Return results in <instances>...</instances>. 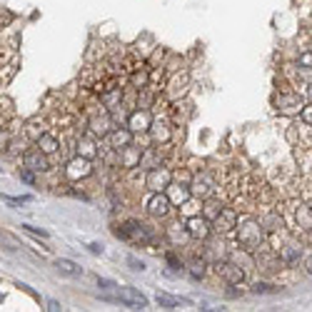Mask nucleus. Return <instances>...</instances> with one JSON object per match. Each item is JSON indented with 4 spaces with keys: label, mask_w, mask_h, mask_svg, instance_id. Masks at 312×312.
Segmentation results:
<instances>
[{
    "label": "nucleus",
    "mask_w": 312,
    "mask_h": 312,
    "mask_svg": "<svg viewBox=\"0 0 312 312\" xmlns=\"http://www.w3.org/2000/svg\"><path fill=\"white\" fill-rule=\"evenodd\" d=\"M103 300L107 302H120L125 307H132V310H145L147 307V297L142 292H137L135 287H120L117 285V292L115 295H103Z\"/></svg>",
    "instance_id": "nucleus-1"
},
{
    "label": "nucleus",
    "mask_w": 312,
    "mask_h": 312,
    "mask_svg": "<svg viewBox=\"0 0 312 312\" xmlns=\"http://www.w3.org/2000/svg\"><path fill=\"white\" fill-rule=\"evenodd\" d=\"M237 240L245 250H257L262 245V227L257 220H245L240 225V232H237Z\"/></svg>",
    "instance_id": "nucleus-2"
},
{
    "label": "nucleus",
    "mask_w": 312,
    "mask_h": 312,
    "mask_svg": "<svg viewBox=\"0 0 312 312\" xmlns=\"http://www.w3.org/2000/svg\"><path fill=\"white\" fill-rule=\"evenodd\" d=\"M217 232H230L232 227H237V212L230 210V208H222L215 217V225H212Z\"/></svg>",
    "instance_id": "nucleus-3"
},
{
    "label": "nucleus",
    "mask_w": 312,
    "mask_h": 312,
    "mask_svg": "<svg viewBox=\"0 0 312 312\" xmlns=\"http://www.w3.org/2000/svg\"><path fill=\"white\" fill-rule=\"evenodd\" d=\"M147 210H150V215H155V217H165V215L170 212V198L155 193V195L147 200Z\"/></svg>",
    "instance_id": "nucleus-4"
},
{
    "label": "nucleus",
    "mask_w": 312,
    "mask_h": 312,
    "mask_svg": "<svg viewBox=\"0 0 312 312\" xmlns=\"http://www.w3.org/2000/svg\"><path fill=\"white\" fill-rule=\"evenodd\" d=\"M170 180H173V175H170L168 170H150V175H147V188H152L155 193H160L163 188H170Z\"/></svg>",
    "instance_id": "nucleus-5"
},
{
    "label": "nucleus",
    "mask_w": 312,
    "mask_h": 312,
    "mask_svg": "<svg viewBox=\"0 0 312 312\" xmlns=\"http://www.w3.org/2000/svg\"><path fill=\"white\" fill-rule=\"evenodd\" d=\"M188 232H190V237H208L210 235V222H208V217H190L188 220Z\"/></svg>",
    "instance_id": "nucleus-6"
},
{
    "label": "nucleus",
    "mask_w": 312,
    "mask_h": 312,
    "mask_svg": "<svg viewBox=\"0 0 312 312\" xmlns=\"http://www.w3.org/2000/svg\"><path fill=\"white\" fill-rule=\"evenodd\" d=\"M25 168H30V170H48V168H50L48 160H45V152H43L40 147L25 152Z\"/></svg>",
    "instance_id": "nucleus-7"
},
{
    "label": "nucleus",
    "mask_w": 312,
    "mask_h": 312,
    "mask_svg": "<svg viewBox=\"0 0 312 312\" xmlns=\"http://www.w3.org/2000/svg\"><path fill=\"white\" fill-rule=\"evenodd\" d=\"M88 175H90V160L88 158H83V160L78 158L68 165V178L75 180V178H88Z\"/></svg>",
    "instance_id": "nucleus-8"
},
{
    "label": "nucleus",
    "mask_w": 312,
    "mask_h": 312,
    "mask_svg": "<svg viewBox=\"0 0 312 312\" xmlns=\"http://www.w3.org/2000/svg\"><path fill=\"white\" fill-rule=\"evenodd\" d=\"M217 275H222L230 285H235V282L242 280V270H240L237 265H232V262H222V265H217Z\"/></svg>",
    "instance_id": "nucleus-9"
},
{
    "label": "nucleus",
    "mask_w": 312,
    "mask_h": 312,
    "mask_svg": "<svg viewBox=\"0 0 312 312\" xmlns=\"http://www.w3.org/2000/svg\"><path fill=\"white\" fill-rule=\"evenodd\" d=\"M300 255H302V247L295 245V242H287L285 247H280V260H282L285 265H295V262L300 260Z\"/></svg>",
    "instance_id": "nucleus-10"
},
{
    "label": "nucleus",
    "mask_w": 312,
    "mask_h": 312,
    "mask_svg": "<svg viewBox=\"0 0 312 312\" xmlns=\"http://www.w3.org/2000/svg\"><path fill=\"white\" fill-rule=\"evenodd\" d=\"M55 267H58V272H63V275H68V277H80V275H83V267H80L78 262L68 260V257L55 260Z\"/></svg>",
    "instance_id": "nucleus-11"
},
{
    "label": "nucleus",
    "mask_w": 312,
    "mask_h": 312,
    "mask_svg": "<svg viewBox=\"0 0 312 312\" xmlns=\"http://www.w3.org/2000/svg\"><path fill=\"white\" fill-rule=\"evenodd\" d=\"M152 125V120H150V112H135L132 117H130V130L132 132H137V130H147Z\"/></svg>",
    "instance_id": "nucleus-12"
},
{
    "label": "nucleus",
    "mask_w": 312,
    "mask_h": 312,
    "mask_svg": "<svg viewBox=\"0 0 312 312\" xmlns=\"http://www.w3.org/2000/svg\"><path fill=\"white\" fill-rule=\"evenodd\" d=\"M130 137H132V130H115V132H110V145L115 147V150H122L125 145H130Z\"/></svg>",
    "instance_id": "nucleus-13"
},
{
    "label": "nucleus",
    "mask_w": 312,
    "mask_h": 312,
    "mask_svg": "<svg viewBox=\"0 0 312 312\" xmlns=\"http://www.w3.org/2000/svg\"><path fill=\"white\" fill-rule=\"evenodd\" d=\"M155 300H158V305L165 307V310H175V307H180V305L185 302V300L173 297V295H168V292H158V295H155Z\"/></svg>",
    "instance_id": "nucleus-14"
},
{
    "label": "nucleus",
    "mask_w": 312,
    "mask_h": 312,
    "mask_svg": "<svg viewBox=\"0 0 312 312\" xmlns=\"http://www.w3.org/2000/svg\"><path fill=\"white\" fill-rule=\"evenodd\" d=\"M302 107V100L300 98H280V112H300Z\"/></svg>",
    "instance_id": "nucleus-15"
},
{
    "label": "nucleus",
    "mask_w": 312,
    "mask_h": 312,
    "mask_svg": "<svg viewBox=\"0 0 312 312\" xmlns=\"http://www.w3.org/2000/svg\"><path fill=\"white\" fill-rule=\"evenodd\" d=\"M38 147H40L45 155H50V152H55V150L60 147V142H58L53 135H40V137H38Z\"/></svg>",
    "instance_id": "nucleus-16"
},
{
    "label": "nucleus",
    "mask_w": 312,
    "mask_h": 312,
    "mask_svg": "<svg viewBox=\"0 0 312 312\" xmlns=\"http://www.w3.org/2000/svg\"><path fill=\"white\" fill-rule=\"evenodd\" d=\"M78 152L83 155V158H95V142L90 140V137H80L78 140Z\"/></svg>",
    "instance_id": "nucleus-17"
},
{
    "label": "nucleus",
    "mask_w": 312,
    "mask_h": 312,
    "mask_svg": "<svg viewBox=\"0 0 312 312\" xmlns=\"http://www.w3.org/2000/svg\"><path fill=\"white\" fill-rule=\"evenodd\" d=\"M168 235H170V240H173V242H185V240L190 237V232H188V227H185V225H170Z\"/></svg>",
    "instance_id": "nucleus-18"
},
{
    "label": "nucleus",
    "mask_w": 312,
    "mask_h": 312,
    "mask_svg": "<svg viewBox=\"0 0 312 312\" xmlns=\"http://www.w3.org/2000/svg\"><path fill=\"white\" fill-rule=\"evenodd\" d=\"M122 150H125V155H122V165H125V168H132V165L140 160V152H137L135 147H130V145H125Z\"/></svg>",
    "instance_id": "nucleus-19"
},
{
    "label": "nucleus",
    "mask_w": 312,
    "mask_h": 312,
    "mask_svg": "<svg viewBox=\"0 0 312 312\" xmlns=\"http://www.w3.org/2000/svg\"><path fill=\"white\" fill-rule=\"evenodd\" d=\"M297 222H300V227H312V210H307V208L300 205V210H297Z\"/></svg>",
    "instance_id": "nucleus-20"
},
{
    "label": "nucleus",
    "mask_w": 312,
    "mask_h": 312,
    "mask_svg": "<svg viewBox=\"0 0 312 312\" xmlns=\"http://www.w3.org/2000/svg\"><path fill=\"white\" fill-rule=\"evenodd\" d=\"M195 195H198V198H210V195H212L210 183H208V180H198V183H195Z\"/></svg>",
    "instance_id": "nucleus-21"
},
{
    "label": "nucleus",
    "mask_w": 312,
    "mask_h": 312,
    "mask_svg": "<svg viewBox=\"0 0 312 312\" xmlns=\"http://www.w3.org/2000/svg\"><path fill=\"white\" fill-rule=\"evenodd\" d=\"M0 242H3L8 250H18V247H20V242H18L10 232H5V230H0Z\"/></svg>",
    "instance_id": "nucleus-22"
},
{
    "label": "nucleus",
    "mask_w": 312,
    "mask_h": 312,
    "mask_svg": "<svg viewBox=\"0 0 312 312\" xmlns=\"http://www.w3.org/2000/svg\"><path fill=\"white\" fill-rule=\"evenodd\" d=\"M152 127H155V140H160V137H163V140H168V137H170V130H168V125H165V122H155Z\"/></svg>",
    "instance_id": "nucleus-23"
},
{
    "label": "nucleus",
    "mask_w": 312,
    "mask_h": 312,
    "mask_svg": "<svg viewBox=\"0 0 312 312\" xmlns=\"http://www.w3.org/2000/svg\"><path fill=\"white\" fill-rule=\"evenodd\" d=\"M252 292H257V295H270V292H277V287H275V285H267V282H257V285L252 287Z\"/></svg>",
    "instance_id": "nucleus-24"
},
{
    "label": "nucleus",
    "mask_w": 312,
    "mask_h": 312,
    "mask_svg": "<svg viewBox=\"0 0 312 312\" xmlns=\"http://www.w3.org/2000/svg\"><path fill=\"white\" fill-rule=\"evenodd\" d=\"M190 272H193V277H203L205 262H203V260H193V262H190Z\"/></svg>",
    "instance_id": "nucleus-25"
},
{
    "label": "nucleus",
    "mask_w": 312,
    "mask_h": 312,
    "mask_svg": "<svg viewBox=\"0 0 312 312\" xmlns=\"http://www.w3.org/2000/svg\"><path fill=\"white\" fill-rule=\"evenodd\" d=\"M20 227H23L25 232H30V235H35V237H43V240H48V237H50V235H48L45 230H38V227H33V225H20Z\"/></svg>",
    "instance_id": "nucleus-26"
},
{
    "label": "nucleus",
    "mask_w": 312,
    "mask_h": 312,
    "mask_svg": "<svg viewBox=\"0 0 312 312\" xmlns=\"http://www.w3.org/2000/svg\"><path fill=\"white\" fill-rule=\"evenodd\" d=\"M300 117H302V122L312 125V103H310V105H302V110H300Z\"/></svg>",
    "instance_id": "nucleus-27"
},
{
    "label": "nucleus",
    "mask_w": 312,
    "mask_h": 312,
    "mask_svg": "<svg viewBox=\"0 0 312 312\" xmlns=\"http://www.w3.org/2000/svg\"><path fill=\"white\" fill-rule=\"evenodd\" d=\"M3 200L8 205H28L30 203V198H10V195H3Z\"/></svg>",
    "instance_id": "nucleus-28"
},
{
    "label": "nucleus",
    "mask_w": 312,
    "mask_h": 312,
    "mask_svg": "<svg viewBox=\"0 0 312 312\" xmlns=\"http://www.w3.org/2000/svg\"><path fill=\"white\" fill-rule=\"evenodd\" d=\"M300 65L312 70V50H307V53H302V55H300Z\"/></svg>",
    "instance_id": "nucleus-29"
},
{
    "label": "nucleus",
    "mask_w": 312,
    "mask_h": 312,
    "mask_svg": "<svg viewBox=\"0 0 312 312\" xmlns=\"http://www.w3.org/2000/svg\"><path fill=\"white\" fill-rule=\"evenodd\" d=\"M173 198H175V203H183V200H188V190L175 188V190H173Z\"/></svg>",
    "instance_id": "nucleus-30"
},
{
    "label": "nucleus",
    "mask_w": 312,
    "mask_h": 312,
    "mask_svg": "<svg viewBox=\"0 0 312 312\" xmlns=\"http://www.w3.org/2000/svg\"><path fill=\"white\" fill-rule=\"evenodd\" d=\"M98 285H100L103 290H117V285H115L112 280H103V277H100V280H98Z\"/></svg>",
    "instance_id": "nucleus-31"
},
{
    "label": "nucleus",
    "mask_w": 312,
    "mask_h": 312,
    "mask_svg": "<svg viewBox=\"0 0 312 312\" xmlns=\"http://www.w3.org/2000/svg\"><path fill=\"white\" fill-rule=\"evenodd\" d=\"M20 178H23L25 183H30V185H35V178H33V175H30L28 170H20Z\"/></svg>",
    "instance_id": "nucleus-32"
},
{
    "label": "nucleus",
    "mask_w": 312,
    "mask_h": 312,
    "mask_svg": "<svg viewBox=\"0 0 312 312\" xmlns=\"http://www.w3.org/2000/svg\"><path fill=\"white\" fill-rule=\"evenodd\" d=\"M127 262L132 265V270H145V265H142L140 260H135V257H127Z\"/></svg>",
    "instance_id": "nucleus-33"
},
{
    "label": "nucleus",
    "mask_w": 312,
    "mask_h": 312,
    "mask_svg": "<svg viewBox=\"0 0 312 312\" xmlns=\"http://www.w3.org/2000/svg\"><path fill=\"white\" fill-rule=\"evenodd\" d=\"M48 310H50V312H60L63 307H60V305H58L55 300H50V302H48Z\"/></svg>",
    "instance_id": "nucleus-34"
},
{
    "label": "nucleus",
    "mask_w": 312,
    "mask_h": 312,
    "mask_svg": "<svg viewBox=\"0 0 312 312\" xmlns=\"http://www.w3.org/2000/svg\"><path fill=\"white\" fill-rule=\"evenodd\" d=\"M90 252H95V255L103 252V245H100V242H93V245H90Z\"/></svg>",
    "instance_id": "nucleus-35"
},
{
    "label": "nucleus",
    "mask_w": 312,
    "mask_h": 312,
    "mask_svg": "<svg viewBox=\"0 0 312 312\" xmlns=\"http://www.w3.org/2000/svg\"><path fill=\"white\" fill-rule=\"evenodd\" d=\"M305 270H307V275H312V255L305 260Z\"/></svg>",
    "instance_id": "nucleus-36"
},
{
    "label": "nucleus",
    "mask_w": 312,
    "mask_h": 312,
    "mask_svg": "<svg viewBox=\"0 0 312 312\" xmlns=\"http://www.w3.org/2000/svg\"><path fill=\"white\" fill-rule=\"evenodd\" d=\"M307 95H310V98H312V83H310V88H307Z\"/></svg>",
    "instance_id": "nucleus-37"
}]
</instances>
